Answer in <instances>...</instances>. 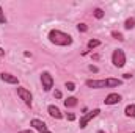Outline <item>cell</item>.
Wrapping results in <instances>:
<instances>
[{
  "mask_svg": "<svg viewBox=\"0 0 135 133\" xmlns=\"http://www.w3.org/2000/svg\"><path fill=\"white\" fill-rule=\"evenodd\" d=\"M17 96L24 100L27 105H32V94L27 88H17Z\"/></svg>",
  "mask_w": 135,
  "mask_h": 133,
  "instance_id": "5",
  "label": "cell"
},
{
  "mask_svg": "<svg viewBox=\"0 0 135 133\" xmlns=\"http://www.w3.org/2000/svg\"><path fill=\"white\" fill-rule=\"evenodd\" d=\"M66 88L69 91H74V89H75V85H74L72 81H66Z\"/></svg>",
  "mask_w": 135,
  "mask_h": 133,
  "instance_id": "20",
  "label": "cell"
},
{
  "mask_svg": "<svg viewBox=\"0 0 135 133\" xmlns=\"http://www.w3.org/2000/svg\"><path fill=\"white\" fill-rule=\"evenodd\" d=\"M119 100H121V96H119V94L112 93V94L107 96V99L104 100V102H105V105H115V103H118Z\"/></svg>",
  "mask_w": 135,
  "mask_h": 133,
  "instance_id": "8",
  "label": "cell"
},
{
  "mask_svg": "<svg viewBox=\"0 0 135 133\" xmlns=\"http://www.w3.org/2000/svg\"><path fill=\"white\" fill-rule=\"evenodd\" d=\"M21 133H32V130H24V132H21Z\"/></svg>",
  "mask_w": 135,
  "mask_h": 133,
  "instance_id": "26",
  "label": "cell"
},
{
  "mask_svg": "<svg viewBox=\"0 0 135 133\" xmlns=\"http://www.w3.org/2000/svg\"><path fill=\"white\" fill-rule=\"evenodd\" d=\"M105 81H107V86H110V88H116V86L123 85V81L119 78H107Z\"/></svg>",
  "mask_w": 135,
  "mask_h": 133,
  "instance_id": "11",
  "label": "cell"
},
{
  "mask_svg": "<svg viewBox=\"0 0 135 133\" xmlns=\"http://www.w3.org/2000/svg\"><path fill=\"white\" fill-rule=\"evenodd\" d=\"M124 27H126L127 30H131V28H134V27H135V19H134V17H131V19H127V21H126V24H124Z\"/></svg>",
  "mask_w": 135,
  "mask_h": 133,
  "instance_id": "14",
  "label": "cell"
},
{
  "mask_svg": "<svg viewBox=\"0 0 135 133\" xmlns=\"http://www.w3.org/2000/svg\"><path fill=\"white\" fill-rule=\"evenodd\" d=\"M47 111H49V114L52 116V117H55V119H61L63 117V114H61V111L55 106V105H50L49 108H47Z\"/></svg>",
  "mask_w": 135,
  "mask_h": 133,
  "instance_id": "9",
  "label": "cell"
},
{
  "mask_svg": "<svg viewBox=\"0 0 135 133\" xmlns=\"http://www.w3.org/2000/svg\"><path fill=\"white\" fill-rule=\"evenodd\" d=\"M77 30L83 33V32H86V30H88V27H86L85 24H79V25H77Z\"/></svg>",
  "mask_w": 135,
  "mask_h": 133,
  "instance_id": "18",
  "label": "cell"
},
{
  "mask_svg": "<svg viewBox=\"0 0 135 133\" xmlns=\"http://www.w3.org/2000/svg\"><path fill=\"white\" fill-rule=\"evenodd\" d=\"M90 70H93V72H98V67H96V66H90Z\"/></svg>",
  "mask_w": 135,
  "mask_h": 133,
  "instance_id": "23",
  "label": "cell"
},
{
  "mask_svg": "<svg viewBox=\"0 0 135 133\" xmlns=\"http://www.w3.org/2000/svg\"><path fill=\"white\" fill-rule=\"evenodd\" d=\"M131 77H132V75H131V74H124V78H126V80H129V78H131Z\"/></svg>",
  "mask_w": 135,
  "mask_h": 133,
  "instance_id": "24",
  "label": "cell"
},
{
  "mask_svg": "<svg viewBox=\"0 0 135 133\" xmlns=\"http://www.w3.org/2000/svg\"><path fill=\"white\" fill-rule=\"evenodd\" d=\"M77 105V99L75 97H69V99L65 100V106L66 108H72V106H75Z\"/></svg>",
  "mask_w": 135,
  "mask_h": 133,
  "instance_id": "13",
  "label": "cell"
},
{
  "mask_svg": "<svg viewBox=\"0 0 135 133\" xmlns=\"http://www.w3.org/2000/svg\"><path fill=\"white\" fill-rule=\"evenodd\" d=\"M99 113H101V111H99V108H94L93 111L86 113V114H85V116H83V117L80 119V129H85V127L88 125V122H90V121H91L93 117H96V116H98Z\"/></svg>",
  "mask_w": 135,
  "mask_h": 133,
  "instance_id": "4",
  "label": "cell"
},
{
  "mask_svg": "<svg viewBox=\"0 0 135 133\" xmlns=\"http://www.w3.org/2000/svg\"><path fill=\"white\" fill-rule=\"evenodd\" d=\"M112 36H113L115 39H118V41H123V39H124V36L119 33V32H113V33H112Z\"/></svg>",
  "mask_w": 135,
  "mask_h": 133,
  "instance_id": "17",
  "label": "cell"
},
{
  "mask_svg": "<svg viewBox=\"0 0 135 133\" xmlns=\"http://www.w3.org/2000/svg\"><path fill=\"white\" fill-rule=\"evenodd\" d=\"M3 55H5V50H3V49L0 47V57H3Z\"/></svg>",
  "mask_w": 135,
  "mask_h": 133,
  "instance_id": "25",
  "label": "cell"
},
{
  "mask_svg": "<svg viewBox=\"0 0 135 133\" xmlns=\"http://www.w3.org/2000/svg\"><path fill=\"white\" fill-rule=\"evenodd\" d=\"M41 83H42V88L44 91H50L52 86H54V78L49 72H42L41 74Z\"/></svg>",
  "mask_w": 135,
  "mask_h": 133,
  "instance_id": "3",
  "label": "cell"
},
{
  "mask_svg": "<svg viewBox=\"0 0 135 133\" xmlns=\"http://www.w3.org/2000/svg\"><path fill=\"white\" fill-rule=\"evenodd\" d=\"M66 117H68V121H74V119H75L74 113H66Z\"/></svg>",
  "mask_w": 135,
  "mask_h": 133,
  "instance_id": "21",
  "label": "cell"
},
{
  "mask_svg": "<svg viewBox=\"0 0 135 133\" xmlns=\"http://www.w3.org/2000/svg\"><path fill=\"white\" fill-rule=\"evenodd\" d=\"M124 113H126L127 117H135V105H127Z\"/></svg>",
  "mask_w": 135,
  "mask_h": 133,
  "instance_id": "12",
  "label": "cell"
},
{
  "mask_svg": "<svg viewBox=\"0 0 135 133\" xmlns=\"http://www.w3.org/2000/svg\"><path fill=\"white\" fill-rule=\"evenodd\" d=\"M30 125L33 127L35 130H38V132H41V133H50L49 132V129L46 127V124H44L42 121H39V119H32Z\"/></svg>",
  "mask_w": 135,
  "mask_h": 133,
  "instance_id": "6",
  "label": "cell"
},
{
  "mask_svg": "<svg viewBox=\"0 0 135 133\" xmlns=\"http://www.w3.org/2000/svg\"><path fill=\"white\" fill-rule=\"evenodd\" d=\"M0 24H6V17H5V14H3L2 6H0Z\"/></svg>",
  "mask_w": 135,
  "mask_h": 133,
  "instance_id": "19",
  "label": "cell"
},
{
  "mask_svg": "<svg viewBox=\"0 0 135 133\" xmlns=\"http://www.w3.org/2000/svg\"><path fill=\"white\" fill-rule=\"evenodd\" d=\"M49 39H50V42H54L55 45H69V44L72 42V38H71L69 34L60 32V30H50Z\"/></svg>",
  "mask_w": 135,
  "mask_h": 133,
  "instance_id": "1",
  "label": "cell"
},
{
  "mask_svg": "<svg viewBox=\"0 0 135 133\" xmlns=\"http://www.w3.org/2000/svg\"><path fill=\"white\" fill-rule=\"evenodd\" d=\"M5 83H11V85H17V77H14V75H11V74H2V77H0Z\"/></svg>",
  "mask_w": 135,
  "mask_h": 133,
  "instance_id": "10",
  "label": "cell"
},
{
  "mask_svg": "<svg viewBox=\"0 0 135 133\" xmlns=\"http://www.w3.org/2000/svg\"><path fill=\"white\" fill-rule=\"evenodd\" d=\"M98 133H104V132H102V130H99V132H98Z\"/></svg>",
  "mask_w": 135,
  "mask_h": 133,
  "instance_id": "27",
  "label": "cell"
},
{
  "mask_svg": "<svg viewBox=\"0 0 135 133\" xmlns=\"http://www.w3.org/2000/svg\"><path fill=\"white\" fill-rule=\"evenodd\" d=\"M94 17H96V19H102V17H104V11H102L101 8L94 9Z\"/></svg>",
  "mask_w": 135,
  "mask_h": 133,
  "instance_id": "16",
  "label": "cell"
},
{
  "mask_svg": "<svg viewBox=\"0 0 135 133\" xmlns=\"http://www.w3.org/2000/svg\"><path fill=\"white\" fill-rule=\"evenodd\" d=\"M86 86L88 88H107V81L105 80H88Z\"/></svg>",
  "mask_w": 135,
  "mask_h": 133,
  "instance_id": "7",
  "label": "cell"
},
{
  "mask_svg": "<svg viewBox=\"0 0 135 133\" xmlns=\"http://www.w3.org/2000/svg\"><path fill=\"white\" fill-rule=\"evenodd\" d=\"M54 96H55L57 99H61V91H58V89H57V91L54 93Z\"/></svg>",
  "mask_w": 135,
  "mask_h": 133,
  "instance_id": "22",
  "label": "cell"
},
{
  "mask_svg": "<svg viewBox=\"0 0 135 133\" xmlns=\"http://www.w3.org/2000/svg\"><path fill=\"white\" fill-rule=\"evenodd\" d=\"M112 63H113V66H116V67H123L126 64V55H124V52H123L121 49H118V50L113 52V55H112Z\"/></svg>",
  "mask_w": 135,
  "mask_h": 133,
  "instance_id": "2",
  "label": "cell"
},
{
  "mask_svg": "<svg viewBox=\"0 0 135 133\" xmlns=\"http://www.w3.org/2000/svg\"><path fill=\"white\" fill-rule=\"evenodd\" d=\"M101 42L98 41V39H91V41H88V49H94V47H98Z\"/></svg>",
  "mask_w": 135,
  "mask_h": 133,
  "instance_id": "15",
  "label": "cell"
}]
</instances>
